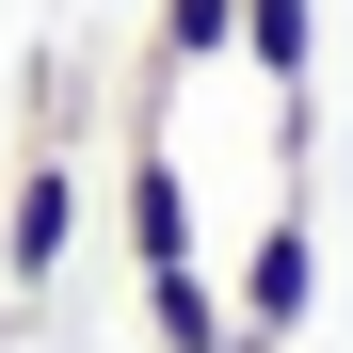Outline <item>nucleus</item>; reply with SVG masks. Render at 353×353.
I'll use <instances>...</instances> for the list:
<instances>
[{
  "label": "nucleus",
  "instance_id": "nucleus-6",
  "mask_svg": "<svg viewBox=\"0 0 353 353\" xmlns=\"http://www.w3.org/2000/svg\"><path fill=\"white\" fill-rule=\"evenodd\" d=\"M241 48V0H161V65L193 81V65H225Z\"/></svg>",
  "mask_w": 353,
  "mask_h": 353
},
{
  "label": "nucleus",
  "instance_id": "nucleus-1",
  "mask_svg": "<svg viewBox=\"0 0 353 353\" xmlns=\"http://www.w3.org/2000/svg\"><path fill=\"white\" fill-rule=\"evenodd\" d=\"M225 305H241V353H289V337H305V305H321V241H305V209L257 225V257H241Z\"/></svg>",
  "mask_w": 353,
  "mask_h": 353
},
{
  "label": "nucleus",
  "instance_id": "nucleus-4",
  "mask_svg": "<svg viewBox=\"0 0 353 353\" xmlns=\"http://www.w3.org/2000/svg\"><path fill=\"white\" fill-rule=\"evenodd\" d=\"M112 225H129V273L193 257V176H176V145H161V129L129 145V176H112Z\"/></svg>",
  "mask_w": 353,
  "mask_h": 353
},
{
  "label": "nucleus",
  "instance_id": "nucleus-5",
  "mask_svg": "<svg viewBox=\"0 0 353 353\" xmlns=\"http://www.w3.org/2000/svg\"><path fill=\"white\" fill-rule=\"evenodd\" d=\"M145 337H161V353H241V305H225L193 257H161V273H145Z\"/></svg>",
  "mask_w": 353,
  "mask_h": 353
},
{
  "label": "nucleus",
  "instance_id": "nucleus-3",
  "mask_svg": "<svg viewBox=\"0 0 353 353\" xmlns=\"http://www.w3.org/2000/svg\"><path fill=\"white\" fill-rule=\"evenodd\" d=\"M241 65L273 81V145L305 161V129H321V112H305V65H321V0H241Z\"/></svg>",
  "mask_w": 353,
  "mask_h": 353
},
{
  "label": "nucleus",
  "instance_id": "nucleus-2",
  "mask_svg": "<svg viewBox=\"0 0 353 353\" xmlns=\"http://www.w3.org/2000/svg\"><path fill=\"white\" fill-rule=\"evenodd\" d=\"M65 241H81V176H65V161L32 145V161H17V193H0V273H17L32 305H48V273H65Z\"/></svg>",
  "mask_w": 353,
  "mask_h": 353
}]
</instances>
